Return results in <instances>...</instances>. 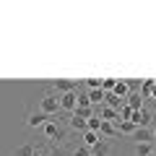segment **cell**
Here are the masks:
<instances>
[{
    "label": "cell",
    "mask_w": 156,
    "mask_h": 156,
    "mask_svg": "<svg viewBox=\"0 0 156 156\" xmlns=\"http://www.w3.org/2000/svg\"><path fill=\"white\" fill-rule=\"evenodd\" d=\"M39 112H44L47 117H55L60 112V96L55 91H47L42 99H39Z\"/></svg>",
    "instance_id": "obj_1"
},
{
    "label": "cell",
    "mask_w": 156,
    "mask_h": 156,
    "mask_svg": "<svg viewBox=\"0 0 156 156\" xmlns=\"http://www.w3.org/2000/svg\"><path fill=\"white\" fill-rule=\"evenodd\" d=\"M130 122H133L135 128H151V125H154V112H151L148 107H143V109H135L133 117H130Z\"/></svg>",
    "instance_id": "obj_2"
},
{
    "label": "cell",
    "mask_w": 156,
    "mask_h": 156,
    "mask_svg": "<svg viewBox=\"0 0 156 156\" xmlns=\"http://www.w3.org/2000/svg\"><path fill=\"white\" fill-rule=\"evenodd\" d=\"M42 130H44V138H47V140H62V138H65L62 128H60V125L55 122V120H50V122H47V125H44Z\"/></svg>",
    "instance_id": "obj_3"
},
{
    "label": "cell",
    "mask_w": 156,
    "mask_h": 156,
    "mask_svg": "<svg viewBox=\"0 0 156 156\" xmlns=\"http://www.w3.org/2000/svg\"><path fill=\"white\" fill-rule=\"evenodd\" d=\"M52 89H55V94H68V91H78V83L76 81H65V78H55L52 81Z\"/></svg>",
    "instance_id": "obj_4"
},
{
    "label": "cell",
    "mask_w": 156,
    "mask_h": 156,
    "mask_svg": "<svg viewBox=\"0 0 156 156\" xmlns=\"http://www.w3.org/2000/svg\"><path fill=\"white\" fill-rule=\"evenodd\" d=\"M76 99H78V91H68V94H60V109L65 112H76Z\"/></svg>",
    "instance_id": "obj_5"
},
{
    "label": "cell",
    "mask_w": 156,
    "mask_h": 156,
    "mask_svg": "<svg viewBox=\"0 0 156 156\" xmlns=\"http://www.w3.org/2000/svg\"><path fill=\"white\" fill-rule=\"evenodd\" d=\"M125 104H128L130 107V109H143V107H146V99H143V96H140V91H130V94H128V99H125Z\"/></svg>",
    "instance_id": "obj_6"
},
{
    "label": "cell",
    "mask_w": 156,
    "mask_h": 156,
    "mask_svg": "<svg viewBox=\"0 0 156 156\" xmlns=\"http://www.w3.org/2000/svg\"><path fill=\"white\" fill-rule=\"evenodd\" d=\"M52 117H47L44 112H37V115H29V120H26V125L29 128H44L47 122H50Z\"/></svg>",
    "instance_id": "obj_7"
},
{
    "label": "cell",
    "mask_w": 156,
    "mask_h": 156,
    "mask_svg": "<svg viewBox=\"0 0 156 156\" xmlns=\"http://www.w3.org/2000/svg\"><path fill=\"white\" fill-rule=\"evenodd\" d=\"M133 140L135 143H154V133H151V128H135Z\"/></svg>",
    "instance_id": "obj_8"
},
{
    "label": "cell",
    "mask_w": 156,
    "mask_h": 156,
    "mask_svg": "<svg viewBox=\"0 0 156 156\" xmlns=\"http://www.w3.org/2000/svg\"><path fill=\"white\" fill-rule=\"evenodd\" d=\"M122 104H125V99H120L117 94H112V91H109V94H104V107H109V109H117V112H120V107H122Z\"/></svg>",
    "instance_id": "obj_9"
},
{
    "label": "cell",
    "mask_w": 156,
    "mask_h": 156,
    "mask_svg": "<svg viewBox=\"0 0 156 156\" xmlns=\"http://www.w3.org/2000/svg\"><path fill=\"white\" fill-rule=\"evenodd\" d=\"M109 151H112L109 140H99V143L91 148V156H109Z\"/></svg>",
    "instance_id": "obj_10"
},
{
    "label": "cell",
    "mask_w": 156,
    "mask_h": 156,
    "mask_svg": "<svg viewBox=\"0 0 156 156\" xmlns=\"http://www.w3.org/2000/svg\"><path fill=\"white\" fill-rule=\"evenodd\" d=\"M99 135H101V138H115V135H117V125L115 122H101V128H99Z\"/></svg>",
    "instance_id": "obj_11"
},
{
    "label": "cell",
    "mask_w": 156,
    "mask_h": 156,
    "mask_svg": "<svg viewBox=\"0 0 156 156\" xmlns=\"http://www.w3.org/2000/svg\"><path fill=\"white\" fill-rule=\"evenodd\" d=\"M117 133H120V135H130V138H133L135 125L130 122V120H120V122H117Z\"/></svg>",
    "instance_id": "obj_12"
},
{
    "label": "cell",
    "mask_w": 156,
    "mask_h": 156,
    "mask_svg": "<svg viewBox=\"0 0 156 156\" xmlns=\"http://www.w3.org/2000/svg\"><path fill=\"white\" fill-rule=\"evenodd\" d=\"M99 140H104L99 133H91V130H86V133H83V146H86V148H94Z\"/></svg>",
    "instance_id": "obj_13"
},
{
    "label": "cell",
    "mask_w": 156,
    "mask_h": 156,
    "mask_svg": "<svg viewBox=\"0 0 156 156\" xmlns=\"http://www.w3.org/2000/svg\"><path fill=\"white\" fill-rule=\"evenodd\" d=\"M112 94H117L120 99H128V94H130V83H128V81H117Z\"/></svg>",
    "instance_id": "obj_14"
},
{
    "label": "cell",
    "mask_w": 156,
    "mask_h": 156,
    "mask_svg": "<svg viewBox=\"0 0 156 156\" xmlns=\"http://www.w3.org/2000/svg\"><path fill=\"white\" fill-rule=\"evenodd\" d=\"M154 154V143H135V156H151Z\"/></svg>",
    "instance_id": "obj_15"
},
{
    "label": "cell",
    "mask_w": 156,
    "mask_h": 156,
    "mask_svg": "<svg viewBox=\"0 0 156 156\" xmlns=\"http://www.w3.org/2000/svg\"><path fill=\"white\" fill-rule=\"evenodd\" d=\"M70 128L73 130H78V133H86V120H81V117H76V115H70Z\"/></svg>",
    "instance_id": "obj_16"
},
{
    "label": "cell",
    "mask_w": 156,
    "mask_h": 156,
    "mask_svg": "<svg viewBox=\"0 0 156 156\" xmlns=\"http://www.w3.org/2000/svg\"><path fill=\"white\" fill-rule=\"evenodd\" d=\"M151 89H154V78H146L143 83H140V96L143 99H151Z\"/></svg>",
    "instance_id": "obj_17"
},
{
    "label": "cell",
    "mask_w": 156,
    "mask_h": 156,
    "mask_svg": "<svg viewBox=\"0 0 156 156\" xmlns=\"http://www.w3.org/2000/svg\"><path fill=\"white\" fill-rule=\"evenodd\" d=\"M99 128H101V120H99L96 115L86 120V130H91V133H99Z\"/></svg>",
    "instance_id": "obj_18"
},
{
    "label": "cell",
    "mask_w": 156,
    "mask_h": 156,
    "mask_svg": "<svg viewBox=\"0 0 156 156\" xmlns=\"http://www.w3.org/2000/svg\"><path fill=\"white\" fill-rule=\"evenodd\" d=\"M115 83H117V78H101V91H104V94L115 91Z\"/></svg>",
    "instance_id": "obj_19"
},
{
    "label": "cell",
    "mask_w": 156,
    "mask_h": 156,
    "mask_svg": "<svg viewBox=\"0 0 156 156\" xmlns=\"http://www.w3.org/2000/svg\"><path fill=\"white\" fill-rule=\"evenodd\" d=\"M34 154H37V148H34L31 143H23L21 148H18V156H34Z\"/></svg>",
    "instance_id": "obj_20"
},
{
    "label": "cell",
    "mask_w": 156,
    "mask_h": 156,
    "mask_svg": "<svg viewBox=\"0 0 156 156\" xmlns=\"http://www.w3.org/2000/svg\"><path fill=\"white\" fill-rule=\"evenodd\" d=\"M86 89H101V78H86Z\"/></svg>",
    "instance_id": "obj_21"
},
{
    "label": "cell",
    "mask_w": 156,
    "mask_h": 156,
    "mask_svg": "<svg viewBox=\"0 0 156 156\" xmlns=\"http://www.w3.org/2000/svg\"><path fill=\"white\" fill-rule=\"evenodd\" d=\"M130 117H133V109H130L128 104H122L120 107V120H130Z\"/></svg>",
    "instance_id": "obj_22"
},
{
    "label": "cell",
    "mask_w": 156,
    "mask_h": 156,
    "mask_svg": "<svg viewBox=\"0 0 156 156\" xmlns=\"http://www.w3.org/2000/svg\"><path fill=\"white\" fill-rule=\"evenodd\" d=\"M73 156H91V148H86V146L81 143V146H78L76 151H73Z\"/></svg>",
    "instance_id": "obj_23"
},
{
    "label": "cell",
    "mask_w": 156,
    "mask_h": 156,
    "mask_svg": "<svg viewBox=\"0 0 156 156\" xmlns=\"http://www.w3.org/2000/svg\"><path fill=\"white\" fill-rule=\"evenodd\" d=\"M151 101H156V81H154V89H151Z\"/></svg>",
    "instance_id": "obj_24"
},
{
    "label": "cell",
    "mask_w": 156,
    "mask_h": 156,
    "mask_svg": "<svg viewBox=\"0 0 156 156\" xmlns=\"http://www.w3.org/2000/svg\"><path fill=\"white\" fill-rule=\"evenodd\" d=\"M151 133H154V143H156V122L151 125Z\"/></svg>",
    "instance_id": "obj_25"
},
{
    "label": "cell",
    "mask_w": 156,
    "mask_h": 156,
    "mask_svg": "<svg viewBox=\"0 0 156 156\" xmlns=\"http://www.w3.org/2000/svg\"><path fill=\"white\" fill-rule=\"evenodd\" d=\"M34 156H42V154H39V151H37V154H34Z\"/></svg>",
    "instance_id": "obj_26"
},
{
    "label": "cell",
    "mask_w": 156,
    "mask_h": 156,
    "mask_svg": "<svg viewBox=\"0 0 156 156\" xmlns=\"http://www.w3.org/2000/svg\"><path fill=\"white\" fill-rule=\"evenodd\" d=\"M154 112H156V101H154Z\"/></svg>",
    "instance_id": "obj_27"
},
{
    "label": "cell",
    "mask_w": 156,
    "mask_h": 156,
    "mask_svg": "<svg viewBox=\"0 0 156 156\" xmlns=\"http://www.w3.org/2000/svg\"><path fill=\"white\" fill-rule=\"evenodd\" d=\"M151 156H156V151H154V154H151Z\"/></svg>",
    "instance_id": "obj_28"
},
{
    "label": "cell",
    "mask_w": 156,
    "mask_h": 156,
    "mask_svg": "<svg viewBox=\"0 0 156 156\" xmlns=\"http://www.w3.org/2000/svg\"><path fill=\"white\" fill-rule=\"evenodd\" d=\"M154 151H156V143H154Z\"/></svg>",
    "instance_id": "obj_29"
}]
</instances>
